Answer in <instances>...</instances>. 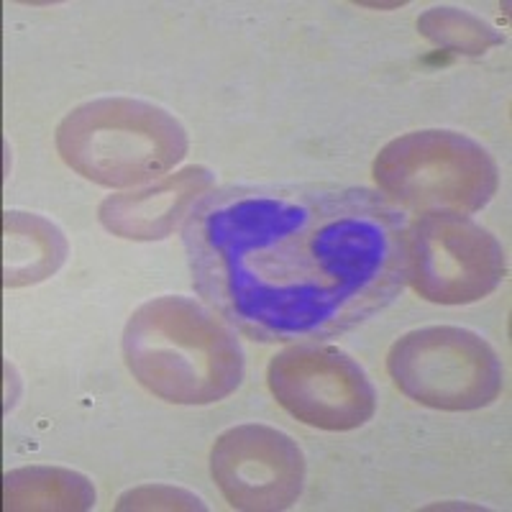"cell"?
<instances>
[{"label":"cell","instance_id":"cell-4","mask_svg":"<svg viewBox=\"0 0 512 512\" xmlns=\"http://www.w3.org/2000/svg\"><path fill=\"white\" fill-rule=\"evenodd\" d=\"M272 392L292 415L320 428H351L372 413V387L354 361L326 346L274 356Z\"/></svg>","mask_w":512,"mask_h":512},{"label":"cell","instance_id":"cell-2","mask_svg":"<svg viewBox=\"0 0 512 512\" xmlns=\"http://www.w3.org/2000/svg\"><path fill=\"white\" fill-rule=\"evenodd\" d=\"M198 305L187 300L149 303L126 331V356L139 382L169 402H213L241 382L236 341L185 349Z\"/></svg>","mask_w":512,"mask_h":512},{"label":"cell","instance_id":"cell-6","mask_svg":"<svg viewBox=\"0 0 512 512\" xmlns=\"http://www.w3.org/2000/svg\"><path fill=\"white\" fill-rule=\"evenodd\" d=\"M456 338L459 331L454 328H431L405 336L390 356V369L397 384L418 397V402H428L436 408H474L489 402L500 384L497 364L454 369V364L472 359L489 346L477 336L451 364L448 356L454 351Z\"/></svg>","mask_w":512,"mask_h":512},{"label":"cell","instance_id":"cell-5","mask_svg":"<svg viewBox=\"0 0 512 512\" xmlns=\"http://www.w3.org/2000/svg\"><path fill=\"white\" fill-rule=\"evenodd\" d=\"M446 267V303H472L495 290L505 274V254L500 244L477 223L456 213H433L410 228V269L408 280L423 290Z\"/></svg>","mask_w":512,"mask_h":512},{"label":"cell","instance_id":"cell-1","mask_svg":"<svg viewBox=\"0 0 512 512\" xmlns=\"http://www.w3.org/2000/svg\"><path fill=\"white\" fill-rule=\"evenodd\" d=\"M182 239L205 305L264 344L328 341L408 282V216L367 187H218L192 203Z\"/></svg>","mask_w":512,"mask_h":512},{"label":"cell","instance_id":"cell-3","mask_svg":"<svg viewBox=\"0 0 512 512\" xmlns=\"http://www.w3.org/2000/svg\"><path fill=\"white\" fill-rule=\"evenodd\" d=\"M428 152L425 157L418 139L395 141L382 152L377 162L408 167L402 175L379 177L392 198L415 205L451 203L461 210H477L495 190V164L489 162L487 152L464 136L446 134V131H425Z\"/></svg>","mask_w":512,"mask_h":512}]
</instances>
